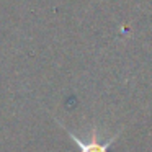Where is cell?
Masks as SVG:
<instances>
[{
	"mask_svg": "<svg viewBox=\"0 0 152 152\" xmlns=\"http://www.w3.org/2000/svg\"><path fill=\"white\" fill-rule=\"evenodd\" d=\"M69 136H70V139H72V141L75 142L77 145H79V152H110V145H111L113 142L118 139L119 134L110 137L106 142L96 141V137H92L88 142H83V141H80V139L77 137L74 132H69Z\"/></svg>",
	"mask_w": 152,
	"mask_h": 152,
	"instance_id": "1",
	"label": "cell"
}]
</instances>
